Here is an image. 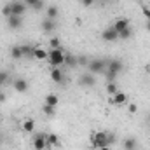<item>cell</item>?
<instances>
[{
    "instance_id": "obj_34",
    "label": "cell",
    "mask_w": 150,
    "mask_h": 150,
    "mask_svg": "<svg viewBox=\"0 0 150 150\" xmlns=\"http://www.w3.org/2000/svg\"><path fill=\"white\" fill-rule=\"evenodd\" d=\"M142 12H143V16H145V18H147V21H149V19H150V9L143 5V7H142Z\"/></svg>"
},
{
    "instance_id": "obj_9",
    "label": "cell",
    "mask_w": 150,
    "mask_h": 150,
    "mask_svg": "<svg viewBox=\"0 0 150 150\" xmlns=\"http://www.w3.org/2000/svg\"><path fill=\"white\" fill-rule=\"evenodd\" d=\"M40 28H42V32H44V33H52V32L56 30V21H54V19H49V18H45V19H42Z\"/></svg>"
},
{
    "instance_id": "obj_15",
    "label": "cell",
    "mask_w": 150,
    "mask_h": 150,
    "mask_svg": "<svg viewBox=\"0 0 150 150\" xmlns=\"http://www.w3.org/2000/svg\"><path fill=\"white\" fill-rule=\"evenodd\" d=\"M63 79H65V75H63V72H61V68H52V70H51V80H52V82L61 84Z\"/></svg>"
},
{
    "instance_id": "obj_4",
    "label": "cell",
    "mask_w": 150,
    "mask_h": 150,
    "mask_svg": "<svg viewBox=\"0 0 150 150\" xmlns=\"http://www.w3.org/2000/svg\"><path fill=\"white\" fill-rule=\"evenodd\" d=\"M79 84L84 86V87H94L96 86V75L86 72V74H82L79 77Z\"/></svg>"
},
{
    "instance_id": "obj_14",
    "label": "cell",
    "mask_w": 150,
    "mask_h": 150,
    "mask_svg": "<svg viewBox=\"0 0 150 150\" xmlns=\"http://www.w3.org/2000/svg\"><path fill=\"white\" fill-rule=\"evenodd\" d=\"M33 129H35V120H33V119H25V120L21 122V131H25V133H33Z\"/></svg>"
},
{
    "instance_id": "obj_13",
    "label": "cell",
    "mask_w": 150,
    "mask_h": 150,
    "mask_svg": "<svg viewBox=\"0 0 150 150\" xmlns=\"http://www.w3.org/2000/svg\"><path fill=\"white\" fill-rule=\"evenodd\" d=\"M101 38H103V40H107V42H113V40H117V38H119V33L113 30V26H112V28H107V30L101 33Z\"/></svg>"
},
{
    "instance_id": "obj_22",
    "label": "cell",
    "mask_w": 150,
    "mask_h": 150,
    "mask_svg": "<svg viewBox=\"0 0 150 150\" xmlns=\"http://www.w3.org/2000/svg\"><path fill=\"white\" fill-rule=\"evenodd\" d=\"M47 147H59V138L56 134H47Z\"/></svg>"
},
{
    "instance_id": "obj_21",
    "label": "cell",
    "mask_w": 150,
    "mask_h": 150,
    "mask_svg": "<svg viewBox=\"0 0 150 150\" xmlns=\"http://www.w3.org/2000/svg\"><path fill=\"white\" fill-rule=\"evenodd\" d=\"M23 2L26 4V7H32V9H35V11L44 9V0H23Z\"/></svg>"
},
{
    "instance_id": "obj_3",
    "label": "cell",
    "mask_w": 150,
    "mask_h": 150,
    "mask_svg": "<svg viewBox=\"0 0 150 150\" xmlns=\"http://www.w3.org/2000/svg\"><path fill=\"white\" fill-rule=\"evenodd\" d=\"M107 70V59H89L87 63V72L93 75L103 74Z\"/></svg>"
},
{
    "instance_id": "obj_37",
    "label": "cell",
    "mask_w": 150,
    "mask_h": 150,
    "mask_svg": "<svg viewBox=\"0 0 150 150\" xmlns=\"http://www.w3.org/2000/svg\"><path fill=\"white\" fill-rule=\"evenodd\" d=\"M0 101H5V94L4 93H0Z\"/></svg>"
},
{
    "instance_id": "obj_12",
    "label": "cell",
    "mask_w": 150,
    "mask_h": 150,
    "mask_svg": "<svg viewBox=\"0 0 150 150\" xmlns=\"http://www.w3.org/2000/svg\"><path fill=\"white\" fill-rule=\"evenodd\" d=\"M7 25H9V28H12V30H18V28H21V25H23V19H21V16H11V18H7Z\"/></svg>"
},
{
    "instance_id": "obj_36",
    "label": "cell",
    "mask_w": 150,
    "mask_h": 150,
    "mask_svg": "<svg viewBox=\"0 0 150 150\" xmlns=\"http://www.w3.org/2000/svg\"><path fill=\"white\" fill-rule=\"evenodd\" d=\"M93 150H110V147H98V149H93Z\"/></svg>"
},
{
    "instance_id": "obj_16",
    "label": "cell",
    "mask_w": 150,
    "mask_h": 150,
    "mask_svg": "<svg viewBox=\"0 0 150 150\" xmlns=\"http://www.w3.org/2000/svg\"><path fill=\"white\" fill-rule=\"evenodd\" d=\"M122 149L124 150H134L136 149V138H133V136L124 138V142H122Z\"/></svg>"
},
{
    "instance_id": "obj_18",
    "label": "cell",
    "mask_w": 150,
    "mask_h": 150,
    "mask_svg": "<svg viewBox=\"0 0 150 150\" xmlns=\"http://www.w3.org/2000/svg\"><path fill=\"white\" fill-rule=\"evenodd\" d=\"M58 14H59V11H58V7H56V5H47V9H45V18H49V19H54V21H56Z\"/></svg>"
},
{
    "instance_id": "obj_19",
    "label": "cell",
    "mask_w": 150,
    "mask_h": 150,
    "mask_svg": "<svg viewBox=\"0 0 150 150\" xmlns=\"http://www.w3.org/2000/svg\"><path fill=\"white\" fill-rule=\"evenodd\" d=\"M45 105H49V107H54V108H56V107L59 105V96H58V94H52V93H51V94H47V96H45Z\"/></svg>"
},
{
    "instance_id": "obj_30",
    "label": "cell",
    "mask_w": 150,
    "mask_h": 150,
    "mask_svg": "<svg viewBox=\"0 0 150 150\" xmlns=\"http://www.w3.org/2000/svg\"><path fill=\"white\" fill-rule=\"evenodd\" d=\"M103 75H105V79H107L108 82H117V74H113V72H110V70H105Z\"/></svg>"
},
{
    "instance_id": "obj_40",
    "label": "cell",
    "mask_w": 150,
    "mask_h": 150,
    "mask_svg": "<svg viewBox=\"0 0 150 150\" xmlns=\"http://www.w3.org/2000/svg\"><path fill=\"white\" fill-rule=\"evenodd\" d=\"M134 150H136V149H134Z\"/></svg>"
},
{
    "instance_id": "obj_2",
    "label": "cell",
    "mask_w": 150,
    "mask_h": 150,
    "mask_svg": "<svg viewBox=\"0 0 150 150\" xmlns=\"http://www.w3.org/2000/svg\"><path fill=\"white\" fill-rule=\"evenodd\" d=\"M91 145H93V149L110 147V143H108V131H94L91 134Z\"/></svg>"
},
{
    "instance_id": "obj_24",
    "label": "cell",
    "mask_w": 150,
    "mask_h": 150,
    "mask_svg": "<svg viewBox=\"0 0 150 150\" xmlns=\"http://www.w3.org/2000/svg\"><path fill=\"white\" fill-rule=\"evenodd\" d=\"M65 65H68L70 68H74L77 67L79 63H77V56H72V54H67V58H65Z\"/></svg>"
},
{
    "instance_id": "obj_28",
    "label": "cell",
    "mask_w": 150,
    "mask_h": 150,
    "mask_svg": "<svg viewBox=\"0 0 150 150\" xmlns=\"http://www.w3.org/2000/svg\"><path fill=\"white\" fill-rule=\"evenodd\" d=\"M2 16H4L5 19L12 16V7H11V4H5V5L2 7Z\"/></svg>"
},
{
    "instance_id": "obj_23",
    "label": "cell",
    "mask_w": 150,
    "mask_h": 150,
    "mask_svg": "<svg viewBox=\"0 0 150 150\" xmlns=\"http://www.w3.org/2000/svg\"><path fill=\"white\" fill-rule=\"evenodd\" d=\"M21 49H23V54L26 56V58H33V45H28V44H25V45H21Z\"/></svg>"
},
{
    "instance_id": "obj_27",
    "label": "cell",
    "mask_w": 150,
    "mask_h": 150,
    "mask_svg": "<svg viewBox=\"0 0 150 150\" xmlns=\"http://www.w3.org/2000/svg\"><path fill=\"white\" fill-rule=\"evenodd\" d=\"M42 112L45 113L47 117H54V115H56V108H54V107H49V105H45V103H44Z\"/></svg>"
},
{
    "instance_id": "obj_10",
    "label": "cell",
    "mask_w": 150,
    "mask_h": 150,
    "mask_svg": "<svg viewBox=\"0 0 150 150\" xmlns=\"http://www.w3.org/2000/svg\"><path fill=\"white\" fill-rule=\"evenodd\" d=\"M126 28H129V19H127V18H119V19L113 23V30H115L117 33H120V32L126 30Z\"/></svg>"
},
{
    "instance_id": "obj_1",
    "label": "cell",
    "mask_w": 150,
    "mask_h": 150,
    "mask_svg": "<svg viewBox=\"0 0 150 150\" xmlns=\"http://www.w3.org/2000/svg\"><path fill=\"white\" fill-rule=\"evenodd\" d=\"M65 58H67V54L63 49H51L47 52V63L52 68H61L65 65Z\"/></svg>"
},
{
    "instance_id": "obj_8",
    "label": "cell",
    "mask_w": 150,
    "mask_h": 150,
    "mask_svg": "<svg viewBox=\"0 0 150 150\" xmlns=\"http://www.w3.org/2000/svg\"><path fill=\"white\" fill-rule=\"evenodd\" d=\"M112 105H115V107H124V105H127V94L122 93V91L115 93L112 96Z\"/></svg>"
},
{
    "instance_id": "obj_32",
    "label": "cell",
    "mask_w": 150,
    "mask_h": 150,
    "mask_svg": "<svg viewBox=\"0 0 150 150\" xmlns=\"http://www.w3.org/2000/svg\"><path fill=\"white\" fill-rule=\"evenodd\" d=\"M127 112L129 113H136L138 112V105H136V103H129V105H127Z\"/></svg>"
},
{
    "instance_id": "obj_39",
    "label": "cell",
    "mask_w": 150,
    "mask_h": 150,
    "mask_svg": "<svg viewBox=\"0 0 150 150\" xmlns=\"http://www.w3.org/2000/svg\"><path fill=\"white\" fill-rule=\"evenodd\" d=\"M0 140H2V134H0Z\"/></svg>"
},
{
    "instance_id": "obj_35",
    "label": "cell",
    "mask_w": 150,
    "mask_h": 150,
    "mask_svg": "<svg viewBox=\"0 0 150 150\" xmlns=\"http://www.w3.org/2000/svg\"><path fill=\"white\" fill-rule=\"evenodd\" d=\"M80 2H82V5H84V7H91V5H94V2H96V0H80Z\"/></svg>"
},
{
    "instance_id": "obj_26",
    "label": "cell",
    "mask_w": 150,
    "mask_h": 150,
    "mask_svg": "<svg viewBox=\"0 0 150 150\" xmlns=\"http://www.w3.org/2000/svg\"><path fill=\"white\" fill-rule=\"evenodd\" d=\"M133 37V28L129 26V28H126V30H122L120 33H119V38H122V40H127V38Z\"/></svg>"
},
{
    "instance_id": "obj_31",
    "label": "cell",
    "mask_w": 150,
    "mask_h": 150,
    "mask_svg": "<svg viewBox=\"0 0 150 150\" xmlns=\"http://www.w3.org/2000/svg\"><path fill=\"white\" fill-rule=\"evenodd\" d=\"M9 80V74L7 72H0V86H4Z\"/></svg>"
},
{
    "instance_id": "obj_38",
    "label": "cell",
    "mask_w": 150,
    "mask_h": 150,
    "mask_svg": "<svg viewBox=\"0 0 150 150\" xmlns=\"http://www.w3.org/2000/svg\"><path fill=\"white\" fill-rule=\"evenodd\" d=\"M147 30H149V32H150V19H149V21H147Z\"/></svg>"
},
{
    "instance_id": "obj_25",
    "label": "cell",
    "mask_w": 150,
    "mask_h": 150,
    "mask_svg": "<svg viewBox=\"0 0 150 150\" xmlns=\"http://www.w3.org/2000/svg\"><path fill=\"white\" fill-rule=\"evenodd\" d=\"M107 93L108 94H115V93H119V86H117V82H107Z\"/></svg>"
},
{
    "instance_id": "obj_11",
    "label": "cell",
    "mask_w": 150,
    "mask_h": 150,
    "mask_svg": "<svg viewBox=\"0 0 150 150\" xmlns=\"http://www.w3.org/2000/svg\"><path fill=\"white\" fill-rule=\"evenodd\" d=\"M12 86H14V89H16L18 93H26V91H28V82H26L23 77L16 79V80L12 82Z\"/></svg>"
},
{
    "instance_id": "obj_20",
    "label": "cell",
    "mask_w": 150,
    "mask_h": 150,
    "mask_svg": "<svg viewBox=\"0 0 150 150\" xmlns=\"http://www.w3.org/2000/svg\"><path fill=\"white\" fill-rule=\"evenodd\" d=\"M11 58H14V59H21V58H25L21 45H12V47H11Z\"/></svg>"
},
{
    "instance_id": "obj_17",
    "label": "cell",
    "mask_w": 150,
    "mask_h": 150,
    "mask_svg": "<svg viewBox=\"0 0 150 150\" xmlns=\"http://www.w3.org/2000/svg\"><path fill=\"white\" fill-rule=\"evenodd\" d=\"M47 52H49V51H45V49H42V47H35V49H33V58H35L37 61H44V59H47Z\"/></svg>"
},
{
    "instance_id": "obj_5",
    "label": "cell",
    "mask_w": 150,
    "mask_h": 150,
    "mask_svg": "<svg viewBox=\"0 0 150 150\" xmlns=\"http://www.w3.org/2000/svg\"><path fill=\"white\" fill-rule=\"evenodd\" d=\"M107 70H110L113 74H120L124 70V63L122 59H107Z\"/></svg>"
},
{
    "instance_id": "obj_29",
    "label": "cell",
    "mask_w": 150,
    "mask_h": 150,
    "mask_svg": "<svg viewBox=\"0 0 150 150\" xmlns=\"http://www.w3.org/2000/svg\"><path fill=\"white\" fill-rule=\"evenodd\" d=\"M49 47H51V49H63V47H61V40L56 38V37H52L49 40Z\"/></svg>"
},
{
    "instance_id": "obj_7",
    "label": "cell",
    "mask_w": 150,
    "mask_h": 150,
    "mask_svg": "<svg viewBox=\"0 0 150 150\" xmlns=\"http://www.w3.org/2000/svg\"><path fill=\"white\" fill-rule=\"evenodd\" d=\"M11 7H12V14H14V16H23L25 11L28 9L26 4L21 2V0H12V2H11Z\"/></svg>"
},
{
    "instance_id": "obj_33",
    "label": "cell",
    "mask_w": 150,
    "mask_h": 150,
    "mask_svg": "<svg viewBox=\"0 0 150 150\" xmlns=\"http://www.w3.org/2000/svg\"><path fill=\"white\" fill-rule=\"evenodd\" d=\"M77 63H79V65H86V67H87L89 59H87L86 56H77Z\"/></svg>"
},
{
    "instance_id": "obj_6",
    "label": "cell",
    "mask_w": 150,
    "mask_h": 150,
    "mask_svg": "<svg viewBox=\"0 0 150 150\" xmlns=\"http://www.w3.org/2000/svg\"><path fill=\"white\" fill-rule=\"evenodd\" d=\"M33 149L35 150H45L47 149V134H44V133L35 134V138H33Z\"/></svg>"
}]
</instances>
